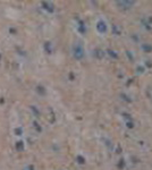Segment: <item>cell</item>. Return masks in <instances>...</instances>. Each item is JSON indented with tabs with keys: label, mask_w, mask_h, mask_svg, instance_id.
<instances>
[{
	"label": "cell",
	"mask_w": 152,
	"mask_h": 170,
	"mask_svg": "<svg viewBox=\"0 0 152 170\" xmlns=\"http://www.w3.org/2000/svg\"><path fill=\"white\" fill-rule=\"evenodd\" d=\"M76 48L77 49H75V57L76 58H82L83 57V48L80 44L76 45Z\"/></svg>",
	"instance_id": "1"
}]
</instances>
